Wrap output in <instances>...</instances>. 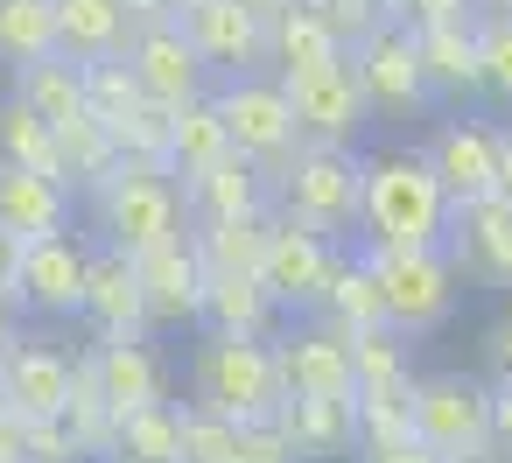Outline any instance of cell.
<instances>
[{
	"instance_id": "6da1fadb",
	"label": "cell",
	"mask_w": 512,
	"mask_h": 463,
	"mask_svg": "<svg viewBox=\"0 0 512 463\" xmlns=\"http://www.w3.org/2000/svg\"><path fill=\"white\" fill-rule=\"evenodd\" d=\"M358 239L386 253L442 246L449 239V190L435 183L428 155H372L358 183Z\"/></svg>"
},
{
	"instance_id": "7a4b0ae2",
	"label": "cell",
	"mask_w": 512,
	"mask_h": 463,
	"mask_svg": "<svg viewBox=\"0 0 512 463\" xmlns=\"http://www.w3.org/2000/svg\"><path fill=\"white\" fill-rule=\"evenodd\" d=\"M267 183H274V218H288L302 232H323V239H351L358 232V183H365L358 148L302 141Z\"/></svg>"
},
{
	"instance_id": "3957f363",
	"label": "cell",
	"mask_w": 512,
	"mask_h": 463,
	"mask_svg": "<svg viewBox=\"0 0 512 463\" xmlns=\"http://www.w3.org/2000/svg\"><path fill=\"white\" fill-rule=\"evenodd\" d=\"M92 218H99V239L127 246V253H148V246H169L190 232V204H183L176 176L162 162H127V155L92 190Z\"/></svg>"
},
{
	"instance_id": "277c9868",
	"label": "cell",
	"mask_w": 512,
	"mask_h": 463,
	"mask_svg": "<svg viewBox=\"0 0 512 463\" xmlns=\"http://www.w3.org/2000/svg\"><path fill=\"white\" fill-rule=\"evenodd\" d=\"M190 407H211L225 421H267L281 407V372H274V337H225L204 330L190 358Z\"/></svg>"
},
{
	"instance_id": "5b68a950",
	"label": "cell",
	"mask_w": 512,
	"mask_h": 463,
	"mask_svg": "<svg viewBox=\"0 0 512 463\" xmlns=\"http://www.w3.org/2000/svg\"><path fill=\"white\" fill-rule=\"evenodd\" d=\"M372 274H379V302H386V330L400 337H428L456 316V260L442 246H414V253H386L365 246Z\"/></svg>"
},
{
	"instance_id": "8992f818",
	"label": "cell",
	"mask_w": 512,
	"mask_h": 463,
	"mask_svg": "<svg viewBox=\"0 0 512 463\" xmlns=\"http://www.w3.org/2000/svg\"><path fill=\"white\" fill-rule=\"evenodd\" d=\"M211 106L232 134L239 155H253L267 176L302 148V127H295V106H288V85L274 71H239V78H218L211 85Z\"/></svg>"
},
{
	"instance_id": "52a82bcc",
	"label": "cell",
	"mask_w": 512,
	"mask_h": 463,
	"mask_svg": "<svg viewBox=\"0 0 512 463\" xmlns=\"http://www.w3.org/2000/svg\"><path fill=\"white\" fill-rule=\"evenodd\" d=\"M414 407V442L435 456H484L491 449V386L470 372H428L407 393Z\"/></svg>"
},
{
	"instance_id": "ba28073f",
	"label": "cell",
	"mask_w": 512,
	"mask_h": 463,
	"mask_svg": "<svg viewBox=\"0 0 512 463\" xmlns=\"http://www.w3.org/2000/svg\"><path fill=\"white\" fill-rule=\"evenodd\" d=\"M288 106H295V127L302 141H337V148H358L365 120H372V99L351 71V50L337 64H316V71H288Z\"/></svg>"
},
{
	"instance_id": "9c48e42d",
	"label": "cell",
	"mask_w": 512,
	"mask_h": 463,
	"mask_svg": "<svg viewBox=\"0 0 512 463\" xmlns=\"http://www.w3.org/2000/svg\"><path fill=\"white\" fill-rule=\"evenodd\" d=\"M337 253H344V239H323V232H302V225L274 218L267 225V253H260V288L281 302V316H316Z\"/></svg>"
},
{
	"instance_id": "30bf717a",
	"label": "cell",
	"mask_w": 512,
	"mask_h": 463,
	"mask_svg": "<svg viewBox=\"0 0 512 463\" xmlns=\"http://www.w3.org/2000/svg\"><path fill=\"white\" fill-rule=\"evenodd\" d=\"M351 71L372 99V113H421L428 106V78H421V50L407 22H379L351 43Z\"/></svg>"
},
{
	"instance_id": "8fae6325",
	"label": "cell",
	"mask_w": 512,
	"mask_h": 463,
	"mask_svg": "<svg viewBox=\"0 0 512 463\" xmlns=\"http://www.w3.org/2000/svg\"><path fill=\"white\" fill-rule=\"evenodd\" d=\"M183 36L211 64V78L267 71V15H253L246 0H183Z\"/></svg>"
},
{
	"instance_id": "7c38bea8",
	"label": "cell",
	"mask_w": 512,
	"mask_h": 463,
	"mask_svg": "<svg viewBox=\"0 0 512 463\" xmlns=\"http://www.w3.org/2000/svg\"><path fill=\"white\" fill-rule=\"evenodd\" d=\"M120 57L134 64L141 92L162 99V106H183V99H204V92H211V64L197 57V43L183 36V22H148V29H134Z\"/></svg>"
},
{
	"instance_id": "4fadbf2b",
	"label": "cell",
	"mask_w": 512,
	"mask_h": 463,
	"mask_svg": "<svg viewBox=\"0 0 512 463\" xmlns=\"http://www.w3.org/2000/svg\"><path fill=\"white\" fill-rule=\"evenodd\" d=\"M134 267H141V302H148V323H155V330H190V323H204V288H211V274H204L190 232L169 239V246L134 253Z\"/></svg>"
},
{
	"instance_id": "5bb4252c",
	"label": "cell",
	"mask_w": 512,
	"mask_h": 463,
	"mask_svg": "<svg viewBox=\"0 0 512 463\" xmlns=\"http://www.w3.org/2000/svg\"><path fill=\"white\" fill-rule=\"evenodd\" d=\"M442 253L456 260V274H477L491 288H512V204L498 190L491 197H470V204H449Z\"/></svg>"
},
{
	"instance_id": "9a60e30c",
	"label": "cell",
	"mask_w": 512,
	"mask_h": 463,
	"mask_svg": "<svg viewBox=\"0 0 512 463\" xmlns=\"http://www.w3.org/2000/svg\"><path fill=\"white\" fill-rule=\"evenodd\" d=\"M99 337H155L148 323V302H141V267L127 246H92V267H85V309H78Z\"/></svg>"
},
{
	"instance_id": "2e32d148",
	"label": "cell",
	"mask_w": 512,
	"mask_h": 463,
	"mask_svg": "<svg viewBox=\"0 0 512 463\" xmlns=\"http://www.w3.org/2000/svg\"><path fill=\"white\" fill-rule=\"evenodd\" d=\"M85 267H92V246H85L78 232L29 239V246H22V309L78 316V309H85Z\"/></svg>"
},
{
	"instance_id": "e0dca14e",
	"label": "cell",
	"mask_w": 512,
	"mask_h": 463,
	"mask_svg": "<svg viewBox=\"0 0 512 463\" xmlns=\"http://www.w3.org/2000/svg\"><path fill=\"white\" fill-rule=\"evenodd\" d=\"M274 372H281V400L288 393H351V337L316 316L288 337H274Z\"/></svg>"
},
{
	"instance_id": "ac0fdd59",
	"label": "cell",
	"mask_w": 512,
	"mask_h": 463,
	"mask_svg": "<svg viewBox=\"0 0 512 463\" xmlns=\"http://www.w3.org/2000/svg\"><path fill=\"white\" fill-rule=\"evenodd\" d=\"M421 155H428L435 183L449 190V204H470V197L498 190V127H484V120H442Z\"/></svg>"
},
{
	"instance_id": "d6986e66",
	"label": "cell",
	"mask_w": 512,
	"mask_h": 463,
	"mask_svg": "<svg viewBox=\"0 0 512 463\" xmlns=\"http://www.w3.org/2000/svg\"><path fill=\"white\" fill-rule=\"evenodd\" d=\"M183 204H190V225H211V218H267L274 211V183L253 155H218L211 169L183 176Z\"/></svg>"
},
{
	"instance_id": "ffe728a7",
	"label": "cell",
	"mask_w": 512,
	"mask_h": 463,
	"mask_svg": "<svg viewBox=\"0 0 512 463\" xmlns=\"http://www.w3.org/2000/svg\"><path fill=\"white\" fill-rule=\"evenodd\" d=\"M274 428L288 435L295 463H337L358 449V407L351 393H288L274 407Z\"/></svg>"
},
{
	"instance_id": "44dd1931",
	"label": "cell",
	"mask_w": 512,
	"mask_h": 463,
	"mask_svg": "<svg viewBox=\"0 0 512 463\" xmlns=\"http://www.w3.org/2000/svg\"><path fill=\"white\" fill-rule=\"evenodd\" d=\"M0 400H8L22 421L64 414V407H71V358H64L57 344L15 337L8 351H0Z\"/></svg>"
},
{
	"instance_id": "7402d4cb",
	"label": "cell",
	"mask_w": 512,
	"mask_h": 463,
	"mask_svg": "<svg viewBox=\"0 0 512 463\" xmlns=\"http://www.w3.org/2000/svg\"><path fill=\"white\" fill-rule=\"evenodd\" d=\"M71 190L57 176H36V169H15L0 162V232H15L22 246L29 239H50V232H71Z\"/></svg>"
},
{
	"instance_id": "603a6c76",
	"label": "cell",
	"mask_w": 512,
	"mask_h": 463,
	"mask_svg": "<svg viewBox=\"0 0 512 463\" xmlns=\"http://www.w3.org/2000/svg\"><path fill=\"white\" fill-rule=\"evenodd\" d=\"M414 50H421L428 99H449V106L484 99V64H477V29H470V22H449V29H414Z\"/></svg>"
},
{
	"instance_id": "cb8c5ba5",
	"label": "cell",
	"mask_w": 512,
	"mask_h": 463,
	"mask_svg": "<svg viewBox=\"0 0 512 463\" xmlns=\"http://www.w3.org/2000/svg\"><path fill=\"white\" fill-rule=\"evenodd\" d=\"M92 372H99V393H106L113 414L169 400V379H162V358H155L148 337H99L92 344Z\"/></svg>"
},
{
	"instance_id": "d4e9b609",
	"label": "cell",
	"mask_w": 512,
	"mask_h": 463,
	"mask_svg": "<svg viewBox=\"0 0 512 463\" xmlns=\"http://www.w3.org/2000/svg\"><path fill=\"white\" fill-rule=\"evenodd\" d=\"M344 57V36L316 15V8H281V15H267V71L274 78H288V71H316V64H337Z\"/></svg>"
},
{
	"instance_id": "484cf974",
	"label": "cell",
	"mask_w": 512,
	"mask_h": 463,
	"mask_svg": "<svg viewBox=\"0 0 512 463\" xmlns=\"http://www.w3.org/2000/svg\"><path fill=\"white\" fill-rule=\"evenodd\" d=\"M99 463H183V407L176 400L127 407L113 421V442H106Z\"/></svg>"
},
{
	"instance_id": "4316f807",
	"label": "cell",
	"mask_w": 512,
	"mask_h": 463,
	"mask_svg": "<svg viewBox=\"0 0 512 463\" xmlns=\"http://www.w3.org/2000/svg\"><path fill=\"white\" fill-rule=\"evenodd\" d=\"M57 8V50L78 57V64H99V57H120L134 22L120 0H50Z\"/></svg>"
},
{
	"instance_id": "83f0119b",
	"label": "cell",
	"mask_w": 512,
	"mask_h": 463,
	"mask_svg": "<svg viewBox=\"0 0 512 463\" xmlns=\"http://www.w3.org/2000/svg\"><path fill=\"white\" fill-rule=\"evenodd\" d=\"M274 323H281V302L260 288V274H211V288H204V330L274 337Z\"/></svg>"
},
{
	"instance_id": "f1b7e54d",
	"label": "cell",
	"mask_w": 512,
	"mask_h": 463,
	"mask_svg": "<svg viewBox=\"0 0 512 463\" xmlns=\"http://www.w3.org/2000/svg\"><path fill=\"white\" fill-rule=\"evenodd\" d=\"M50 134H57V162H64V183H71V197H92V190H99V183L120 169V141H113V127H106L99 113L57 120Z\"/></svg>"
},
{
	"instance_id": "f546056e",
	"label": "cell",
	"mask_w": 512,
	"mask_h": 463,
	"mask_svg": "<svg viewBox=\"0 0 512 463\" xmlns=\"http://www.w3.org/2000/svg\"><path fill=\"white\" fill-rule=\"evenodd\" d=\"M8 92H15L22 106H36L50 127H57V120H78V113H92V106H85V64H78V57H64V50H50V57L22 64Z\"/></svg>"
},
{
	"instance_id": "4dcf8cb0",
	"label": "cell",
	"mask_w": 512,
	"mask_h": 463,
	"mask_svg": "<svg viewBox=\"0 0 512 463\" xmlns=\"http://www.w3.org/2000/svg\"><path fill=\"white\" fill-rule=\"evenodd\" d=\"M316 316H330L344 337H351V330H379V323H386L379 274H372V260H365V253H337V267H330V288H323Z\"/></svg>"
},
{
	"instance_id": "1f68e13d",
	"label": "cell",
	"mask_w": 512,
	"mask_h": 463,
	"mask_svg": "<svg viewBox=\"0 0 512 463\" xmlns=\"http://www.w3.org/2000/svg\"><path fill=\"white\" fill-rule=\"evenodd\" d=\"M218 155H232V134H225L211 92L169 106V176H197V169H211Z\"/></svg>"
},
{
	"instance_id": "d6a6232c",
	"label": "cell",
	"mask_w": 512,
	"mask_h": 463,
	"mask_svg": "<svg viewBox=\"0 0 512 463\" xmlns=\"http://www.w3.org/2000/svg\"><path fill=\"white\" fill-rule=\"evenodd\" d=\"M267 218H211V225H190V246L204 260V274H260V253H267Z\"/></svg>"
},
{
	"instance_id": "836d02e7",
	"label": "cell",
	"mask_w": 512,
	"mask_h": 463,
	"mask_svg": "<svg viewBox=\"0 0 512 463\" xmlns=\"http://www.w3.org/2000/svg\"><path fill=\"white\" fill-rule=\"evenodd\" d=\"M0 162H15V169H36V176H57L64 183V162H57V134L36 106H22L15 92L0 99ZM71 190V183H64Z\"/></svg>"
},
{
	"instance_id": "e575fe53",
	"label": "cell",
	"mask_w": 512,
	"mask_h": 463,
	"mask_svg": "<svg viewBox=\"0 0 512 463\" xmlns=\"http://www.w3.org/2000/svg\"><path fill=\"white\" fill-rule=\"evenodd\" d=\"M407 337L400 330H351V393H407Z\"/></svg>"
},
{
	"instance_id": "d590c367",
	"label": "cell",
	"mask_w": 512,
	"mask_h": 463,
	"mask_svg": "<svg viewBox=\"0 0 512 463\" xmlns=\"http://www.w3.org/2000/svg\"><path fill=\"white\" fill-rule=\"evenodd\" d=\"M57 50V8L50 0H0V64L22 71Z\"/></svg>"
},
{
	"instance_id": "8d00e7d4",
	"label": "cell",
	"mask_w": 512,
	"mask_h": 463,
	"mask_svg": "<svg viewBox=\"0 0 512 463\" xmlns=\"http://www.w3.org/2000/svg\"><path fill=\"white\" fill-rule=\"evenodd\" d=\"M148 92H141V78H134V64L127 57H99V64H85V106L113 127V120H127L134 106H141Z\"/></svg>"
},
{
	"instance_id": "74e56055",
	"label": "cell",
	"mask_w": 512,
	"mask_h": 463,
	"mask_svg": "<svg viewBox=\"0 0 512 463\" xmlns=\"http://www.w3.org/2000/svg\"><path fill=\"white\" fill-rule=\"evenodd\" d=\"M414 393V386H407ZM407 393H351L358 407V449H393V442H414V407Z\"/></svg>"
},
{
	"instance_id": "f35d334b",
	"label": "cell",
	"mask_w": 512,
	"mask_h": 463,
	"mask_svg": "<svg viewBox=\"0 0 512 463\" xmlns=\"http://www.w3.org/2000/svg\"><path fill=\"white\" fill-rule=\"evenodd\" d=\"M113 141L127 162H162L169 169V106L162 99H141L127 120H113Z\"/></svg>"
},
{
	"instance_id": "ab89813d",
	"label": "cell",
	"mask_w": 512,
	"mask_h": 463,
	"mask_svg": "<svg viewBox=\"0 0 512 463\" xmlns=\"http://www.w3.org/2000/svg\"><path fill=\"white\" fill-rule=\"evenodd\" d=\"M477 64H484V92L512 106V15L498 8H477Z\"/></svg>"
},
{
	"instance_id": "60d3db41",
	"label": "cell",
	"mask_w": 512,
	"mask_h": 463,
	"mask_svg": "<svg viewBox=\"0 0 512 463\" xmlns=\"http://www.w3.org/2000/svg\"><path fill=\"white\" fill-rule=\"evenodd\" d=\"M239 421L211 414V407H183V463H232Z\"/></svg>"
},
{
	"instance_id": "b9f144b4",
	"label": "cell",
	"mask_w": 512,
	"mask_h": 463,
	"mask_svg": "<svg viewBox=\"0 0 512 463\" xmlns=\"http://www.w3.org/2000/svg\"><path fill=\"white\" fill-rule=\"evenodd\" d=\"M29 463H92V456L78 449L64 414H43V421H29Z\"/></svg>"
},
{
	"instance_id": "7bdbcfd3",
	"label": "cell",
	"mask_w": 512,
	"mask_h": 463,
	"mask_svg": "<svg viewBox=\"0 0 512 463\" xmlns=\"http://www.w3.org/2000/svg\"><path fill=\"white\" fill-rule=\"evenodd\" d=\"M232 463H295V449H288V435H281L274 414H267V421H239Z\"/></svg>"
},
{
	"instance_id": "ee69618b",
	"label": "cell",
	"mask_w": 512,
	"mask_h": 463,
	"mask_svg": "<svg viewBox=\"0 0 512 463\" xmlns=\"http://www.w3.org/2000/svg\"><path fill=\"white\" fill-rule=\"evenodd\" d=\"M302 8H316V15L344 36V50H351L365 29H379V22H386V15H379V0H302Z\"/></svg>"
},
{
	"instance_id": "f6af8a7d",
	"label": "cell",
	"mask_w": 512,
	"mask_h": 463,
	"mask_svg": "<svg viewBox=\"0 0 512 463\" xmlns=\"http://www.w3.org/2000/svg\"><path fill=\"white\" fill-rule=\"evenodd\" d=\"M484 0H407V29H449V22H477Z\"/></svg>"
},
{
	"instance_id": "bcb514c9",
	"label": "cell",
	"mask_w": 512,
	"mask_h": 463,
	"mask_svg": "<svg viewBox=\"0 0 512 463\" xmlns=\"http://www.w3.org/2000/svg\"><path fill=\"white\" fill-rule=\"evenodd\" d=\"M0 295L22 309V239L15 232H0Z\"/></svg>"
},
{
	"instance_id": "7dc6e473",
	"label": "cell",
	"mask_w": 512,
	"mask_h": 463,
	"mask_svg": "<svg viewBox=\"0 0 512 463\" xmlns=\"http://www.w3.org/2000/svg\"><path fill=\"white\" fill-rule=\"evenodd\" d=\"M0 463H29V421L15 407H0Z\"/></svg>"
},
{
	"instance_id": "c3c4849f",
	"label": "cell",
	"mask_w": 512,
	"mask_h": 463,
	"mask_svg": "<svg viewBox=\"0 0 512 463\" xmlns=\"http://www.w3.org/2000/svg\"><path fill=\"white\" fill-rule=\"evenodd\" d=\"M365 463H449V456H435L428 442H393V449H358Z\"/></svg>"
},
{
	"instance_id": "681fc988",
	"label": "cell",
	"mask_w": 512,
	"mask_h": 463,
	"mask_svg": "<svg viewBox=\"0 0 512 463\" xmlns=\"http://www.w3.org/2000/svg\"><path fill=\"white\" fill-rule=\"evenodd\" d=\"M120 8H127L134 29H148V22H176V15H183V0H120Z\"/></svg>"
},
{
	"instance_id": "f907efd6",
	"label": "cell",
	"mask_w": 512,
	"mask_h": 463,
	"mask_svg": "<svg viewBox=\"0 0 512 463\" xmlns=\"http://www.w3.org/2000/svg\"><path fill=\"white\" fill-rule=\"evenodd\" d=\"M491 372H498V386H512V323L491 330Z\"/></svg>"
},
{
	"instance_id": "816d5d0a",
	"label": "cell",
	"mask_w": 512,
	"mask_h": 463,
	"mask_svg": "<svg viewBox=\"0 0 512 463\" xmlns=\"http://www.w3.org/2000/svg\"><path fill=\"white\" fill-rule=\"evenodd\" d=\"M498 197L512 204V127H498Z\"/></svg>"
},
{
	"instance_id": "f5cc1de1",
	"label": "cell",
	"mask_w": 512,
	"mask_h": 463,
	"mask_svg": "<svg viewBox=\"0 0 512 463\" xmlns=\"http://www.w3.org/2000/svg\"><path fill=\"white\" fill-rule=\"evenodd\" d=\"M15 316H22V309H15V302H8V295H0V351H8V344H15V337H22V323H15Z\"/></svg>"
},
{
	"instance_id": "db71d44e",
	"label": "cell",
	"mask_w": 512,
	"mask_h": 463,
	"mask_svg": "<svg viewBox=\"0 0 512 463\" xmlns=\"http://www.w3.org/2000/svg\"><path fill=\"white\" fill-rule=\"evenodd\" d=\"M253 15H281V8H295V0H246Z\"/></svg>"
},
{
	"instance_id": "11a10c76",
	"label": "cell",
	"mask_w": 512,
	"mask_h": 463,
	"mask_svg": "<svg viewBox=\"0 0 512 463\" xmlns=\"http://www.w3.org/2000/svg\"><path fill=\"white\" fill-rule=\"evenodd\" d=\"M379 15L386 22H407V0H379Z\"/></svg>"
},
{
	"instance_id": "9f6ffc18",
	"label": "cell",
	"mask_w": 512,
	"mask_h": 463,
	"mask_svg": "<svg viewBox=\"0 0 512 463\" xmlns=\"http://www.w3.org/2000/svg\"><path fill=\"white\" fill-rule=\"evenodd\" d=\"M449 463H505V456H491V449H484V456H449Z\"/></svg>"
},
{
	"instance_id": "6f0895ef",
	"label": "cell",
	"mask_w": 512,
	"mask_h": 463,
	"mask_svg": "<svg viewBox=\"0 0 512 463\" xmlns=\"http://www.w3.org/2000/svg\"><path fill=\"white\" fill-rule=\"evenodd\" d=\"M484 8H498V15H512V0H484Z\"/></svg>"
},
{
	"instance_id": "680465c9",
	"label": "cell",
	"mask_w": 512,
	"mask_h": 463,
	"mask_svg": "<svg viewBox=\"0 0 512 463\" xmlns=\"http://www.w3.org/2000/svg\"><path fill=\"white\" fill-rule=\"evenodd\" d=\"M0 407H8V400H0Z\"/></svg>"
},
{
	"instance_id": "91938a15",
	"label": "cell",
	"mask_w": 512,
	"mask_h": 463,
	"mask_svg": "<svg viewBox=\"0 0 512 463\" xmlns=\"http://www.w3.org/2000/svg\"><path fill=\"white\" fill-rule=\"evenodd\" d=\"M505 463H512V456H505Z\"/></svg>"
}]
</instances>
